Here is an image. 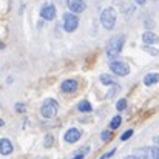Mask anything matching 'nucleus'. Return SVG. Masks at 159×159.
<instances>
[{"label":"nucleus","instance_id":"393cba45","mask_svg":"<svg viewBox=\"0 0 159 159\" xmlns=\"http://www.w3.org/2000/svg\"><path fill=\"white\" fill-rule=\"evenodd\" d=\"M153 141H155L156 147H159V136H155V138H153Z\"/></svg>","mask_w":159,"mask_h":159},{"label":"nucleus","instance_id":"f257e3e1","mask_svg":"<svg viewBox=\"0 0 159 159\" xmlns=\"http://www.w3.org/2000/svg\"><path fill=\"white\" fill-rule=\"evenodd\" d=\"M124 43H125V36L124 34H117V36H113L110 40H108V43H107V56L110 57V59H114V57H117L120 51H122V47H124Z\"/></svg>","mask_w":159,"mask_h":159},{"label":"nucleus","instance_id":"b1692460","mask_svg":"<svg viewBox=\"0 0 159 159\" xmlns=\"http://www.w3.org/2000/svg\"><path fill=\"white\" fill-rule=\"evenodd\" d=\"M144 50H145V51H148L150 54H158V51H156V50H152V48H148V47H145Z\"/></svg>","mask_w":159,"mask_h":159},{"label":"nucleus","instance_id":"5701e85b","mask_svg":"<svg viewBox=\"0 0 159 159\" xmlns=\"http://www.w3.org/2000/svg\"><path fill=\"white\" fill-rule=\"evenodd\" d=\"M16 111H19V113L25 111V105H22V104H16Z\"/></svg>","mask_w":159,"mask_h":159},{"label":"nucleus","instance_id":"6ab92c4d","mask_svg":"<svg viewBox=\"0 0 159 159\" xmlns=\"http://www.w3.org/2000/svg\"><path fill=\"white\" fill-rule=\"evenodd\" d=\"M119 90H120V88H119V85H117V84H116V85H111V90L108 91V94H107V96H108V98H113Z\"/></svg>","mask_w":159,"mask_h":159},{"label":"nucleus","instance_id":"dca6fc26","mask_svg":"<svg viewBox=\"0 0 159 159\" xmlns=\"http://www.w3.org/2000/svg\"><path fill=\"white\" fill-rule=\"evenodd\" d=\"M147 153H148V156L152 159H159V147H150V148H147Z\"/></svg>","mask_w":159,"mask_h":159},{"label":"nucleus","instance_id":"6e6552de","mask_svg":"<svg viewBox=\"0 0 159 159\" xmlns=\"http://www.w3.org/2000/svg\"><path fill=\"white\" fill-rule=\"evenodd\" d=\"M80 136H82V133H80L79 128H70L65 133V141L70 142V144H74V142H77L80 139Z\"/></svg>","mask_w":159,"mask_h":159},{"label":"nucleus","instance_id":"f3484780","mask_svg":"<svg viewBox=\"0 0 159 159\" xmlns=\"http://www.w3.org/2000/svg\"><path fill=\"white\" fill-rule=\"evenodd\" d=\"M120 122H122V117H120V116H114V117L111 119V122H110V128H111V130H116V128L120 125Z\"/></svg>","mask_w":159,"mask_h":159},{"label":"nucleus","instance_id":"f03ea898","mask_svg":"<svg viewBox=\"0 0 159 159\" xmlns=\"http://www.w3.org/2000/svg\"><path fill=\"white\" fill-rule=\"evenodd\" d=\"M116 19H117V14H116V9L108 6L105 8L102 12H101V23L105 30H113L114 25H116Z\"/></svg>","mask_w":159,"mask_h":159},{"label":"nucleus","instance_id":"0eeeda50","mask_svg":"<svg viewBox=\"0 0 159 159\" xmlns=\"http://www.w3.org/2000/svg\"><path fill=\"white\" fill-rule=\"evenodd\" d=\"M68 8H70V12H73V14H80V12L85 11L87 5H85L84 0H70V2H68Z\"/></svg>","mask_w":159,"mask_h":159},{"label":"nucleus","instance_id":"ddd939ff","mask_svg":"<svg viewBox=\"0 0 159 159\" xmlns=\"http://www.w3.org/2000/svg\"><path fill=\"white\" fill-rule=\"evenodd\" d=\"M101 82L107 85V87H111V85H116V79L113 77V76H110V74H101Z\"/></svg>","mask_w":159,"mask_h":159},{"label":"nucleus","instance_id":"4468645a","mask_svg":"<svg viewBox=\"0 0 159 159\" xmlns=\"http://www.w3.org/2000/svg\"><path fill=\"white\" fill-rule=\"evenodd\" d=\"M77 110L82 111V113H90V111L93 110V107H91V104H90L88 101H80V102L77 104Z\"/></svg>","mask_w":159,"mask_h":159},{"label":"nucleus","instance_id":"a211bd4d","mask_svg":"<svg viewBox=\"0 0 159 159\" xmlns=\"http://www.w3.org/2000/svg\"><path fill=\"white\" fill-rule=\"evenodd\" d=\"M116 108H117V111H124L127 108V101L125 99H119L117 104H116Z\"/></svg>","mask_w":159,"mask_h":159},{"label":"nucleus","instance_id":"9d476101","mask_svg":"<svg viewBox=\"0 0 159 159\" xmlns=\"http://www.w3.org/2000/svg\"><path fill=\"white\" fill-rule=\"evenodd\" d=\"M12 150H14V147H12L11 141L6 139V138H2V139H0V155L8 156V155L12 153Z\"/></svg>","mask_w":159,"mask_h":159},{"label":"nucleus","instance_id":"423d86ee","mask_svg":"<svg viewBox=\"0 0 159 159\" xmlns=\"http://www.w3.org/2000/svg\"><path fill=\"white\" fill-rule=\"evenodd\" d=\"M56 14H57L56 6L51 5V3L43 5V6H42V9H40V17H42L43 20H48V22H51V20L56 19Z\"/></svg>","mask_w":159,"mask_h":159},{"label":"nucleus","instance_id":"f8f14e48","mask_svg":"<svg viewBox=\"0 0 159 159\" xmlns=\"http://www.w3.org/2000/svg\"><path fill=\"white\" fill-rule=\"evenodd\" d=\"M158 82H159L158 73H150V74H147V76L144 77V84H145L147 87H152V85H155V84H158Z\"/></svg>","mask_w":159,"mask_h":159},{"label":"nucleus","instance_id":"c85d7f7f","mask_svg":"<svg viewBox=\"0 0 159 159\" xmlns=\"http://www.w3.org/2000/svg\"><path fill=\"white\" fill-rule=\"evenodd\" d=\"M3 48H5V45H3V43H0V50H3Z\"/></svg>","mask_w":159,"mask_h":159},{"label":"nucleus","instance_id":"aec40b11","mask_svg":"<svg viewBox=\"0 0 159 159\" xmlns=\"http://www.w3.org/2000/svg\"><path fill=\"white\" fill-rule=\"evenodd\" d=\"M133 133H134L133 130H127V131H125V133L120 136V141H127V139H130V138L133 136Z\"/></svg>","mask_w":159,"mask_h":159},{"label":"nucleus","instance_id":"4be33fe9","mask_svg":"<svg viewBox=\"0 0 159 159\" xmlns=\"http://www.w3.org/2000/svg\"><path fill=\"white\" fill-rule=\"evenodd\" d=\"M53 145V136H47L45 138V147L48 148V147H51Z\"/></svg>","mask_w":159,"mask_h":159},{"label":"nucleus","instance_id":"a878e982","mask_svg":"<svg viewBox=\"0 0 159 159\" xmlns=\"http://www.w3.org/2000/svg\"><path fill=\"white\" fill-rule=\"evenodd\" d=\"M134 3H138V5H145V0H134Z\"/></svg>","mask_w":159,"mask_h":159},{"label":"nucleus","instance_id":"9b49d317","mask_svg":"<svg viewBox=\"0 0 159 159\" xmlns=\"http://www.w3.org/2000/svg\"><path fill=\"white\" fill-rule=\"evenodd\" d=\"M142 40H144L145 45H155V43L159 42V37H158V34H155L152 31H145L142 34Z\"/></svg>","mask_w":159,"mask_h":159},{"label":"nucleus","instance_id":"1a4fd4ad","mask_svg":"<svg viewBox=\"0 0 159 159\" xmlns=\"http://www.w3.org/2000/svg\"><path fill=\"white\" fill-rule=\"evenodd\" d=\"M60 90L63 93H74L77 90V80L74 79H66L60 84Z\"/></svg>","mask_w":159,"mask_h":159},{"label":"nucleus","instance_id":"cd10ccee","mask_svg":"<svg viewBox=\"0 0 159 159\" xmlns=\"http://www.w3.org/2000/svg\"><path fill=\"white\" fill-rule=\"evenodd\" d=\"M3 125H5V122H3V119L0 117V127H3Z\"/></svg>","mask_w":159,"mask_h":159},{"label":"nucleus","instance_id":"bb28decb","mask_svg":"<svg viewBox=\"0 0 159 159\" xmlns=\"http://www.w3.org/2000/svg\"><path fill=\"white\" fill-rule=\"evenodd\" d=\"M125 159H141V158H138V156H127Z\"/></svg>","mask_w":159,"mask_h":159},{"label":"nucleus","instance_id":"2eb2a0df","mask_svg":"<svg viewBox=\"0 0 159 159\" xmlns=\"http://www.w3.org/2000/svg\"><path fill=\"white\" fill-rule=\"evenodd\" d=\"M87 153H90V147H82L80 150H77V153H76L71 159H84Z\"/></svg>","mask_w":159,"mask_h":159},{"label":"nucleus","instance_id":"39448f33","mask_svg":"<svg viewBox=\"0 0 159 159\" xmlns=\"http://www.w3.org/2000/svg\"><path fill=\"white\" fill-rule=\"evenodd\" d=\"M110 70L114 74H117V76H128V73H130L128 63H125L122 60H113V62H110Z\"/></svg>","mask_w":159,"mask_h":159},{"label":"nucleus","instance_id":"20e7f679","mask_svg":"<svg viewBox=\"0 0 159 159\" xmlns=\"http://www.w3.org/2000/svg\"><path fill=\"white\" fill-rule=\"evenodd\" d=\"M79 26V19L73 12H65L63 14V30L66 33H74Z\"/></svg>","mask_w":159,"mask_h":159},{"label":"nucleus","instance_id":"412c9836","mask_svg":"<svg viewBox=\"0 0 159 159\" xmlns=\"http://www.w3.org/2000/svg\"><path fill=\"white\" fill-rule=\"evenodd\" d=\"M111 138V133H110V130H105V131H102V134H101V139L105 142V141H108Z\"/></svg>","mask_w":159,"mask_h":159},{"label":"nucleus","instance_id":"c756f323","mask_svg":"<svg viewBox=\"0 0 159 159\" xmlns=\"http://www.w3.org/2000/svg\"><path fill=\"white\" fill-rule=\"evenodd\" d=\"M101 159H107V158H105V156H102V158H101Z\"/></svg>","mask_w":159,"mask_h":159},{"label":"nucleus","instance_id":"7ed1b4c3","mask_svg":"<svg viewBox=\"0 0 159 159\" xmlns=\"http://www.w3.org/2000/svg\"><path fill=\"white\" fill-rule=\"evenodd\" d=\"M57 110H59V104L54 101V99H47L43 104H42V108H40V113L45 119H51L57 114Z\"/></svg>","mask_w":159,"mask_h":159}]
</instances>
